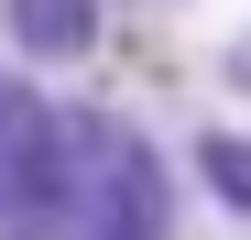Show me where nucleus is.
<instances>
[{"label": "nucleus", "mask_w": 251, "mask_h": 240, "mask_svg": "<svg viewBox=\"0 0 251 240\" xmlns=\"http://www.w3.org/2000/svg\"><path fill=\"white\" fill-rule=\"evenodd\" d=\"M197 186L229 218H251V131H197Z\"/></svg>", "instance_id": "4"}, {"label": "nucleus", "mask_w": 251, "mask_h": 240, "mask_svg": "<svg viewBox=\"0 0 251 240\" xmlns=\"http://www.w3.org/2000/svg\"><path fill=\"white\" fill-rule=\"evenodd\" d=\"M0 33L33 66H76V55H99V0H0Z\"/></svg>", "instance_id": "3"}, {"label": "nucleus", "mask_w": 251, "mask_h": 240, "mask_svg": "<svg viewBox=\"0 0 251 240\" xmlns=\"http://www.w3.org/2000/svg\"><path fill=\"white\" fill-rule=\"evenodd\" d=\"M219 88H240V98H251V22H240L229 44H219Z\"/></svg>", "instance_id": "5"}, {"label": "nucleus", "mask_w": 251, "mask_h": 240, "mask_svg": "<svg viewBox=\"0 0 251 240\" xmlns=\"http://www.w3.org/2000/svg\"><path fill=\"white\" fill-rule=\"evenodd\" d=\"M0 240H55V98L0 66Z\"/></svg>", "instance_id": "2"}, {"label": "nucleus", "mask_w": 251, "mask_h": 240, "mask_svg": "<svg viewBox=\"0 0 251 240\" xmlns=\"http://www.w3.org/2000/svg\"><path fill=\"white\" fill-rule=\"evenodd\" d=\"M55 240H175V164L120 109H55Z\"/></svg>", "instance_id": "1"}]
</instances>
